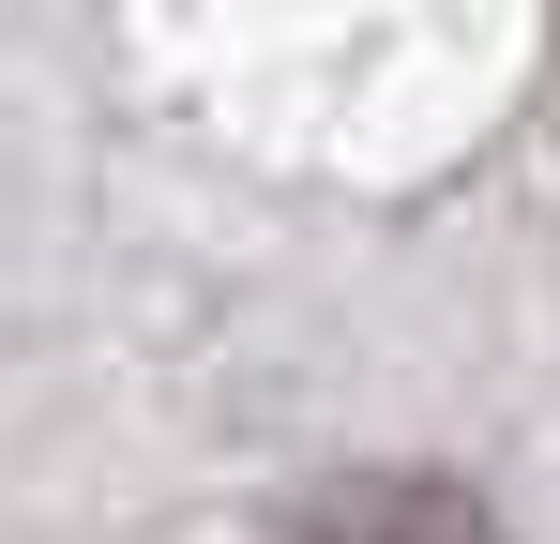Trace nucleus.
<instances>
[{
	"label": "nucleus",
	"mask_w": 560,
	"mask_h": 544,
	"mask_svg": "<svg viewBox=\"0 0 560 544\" xmlns=\"http://www.w3.org/2000/svg\"><path fill=\"white\" fill-rule=\"evenodd\" d=\"M288 544H500V530L469 515L455 484H424V469H378V484H349V499H318Z\"/></svg>",
	"instance_id": "1"
}]
</instances>
